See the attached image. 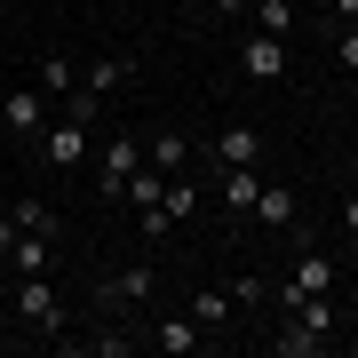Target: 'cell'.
Wrapping results in <instances>:
<instances>
[{"instance_id":"cell-27","label":"cell","mask_w":358,"mask_h":358,"mask_svg":"<svg viewBox=\"0 0 358 358\" xmlns=\"http://www.w3.org/2000/svg\"><path fill=\"white\" fill-rule=\"evenodd\" d=\"M16 231H24V223H16V215H0V255H8V239H16Z\"/></svg>"},{"instance_id":"cell-17","label":"cell","mask_w":358,"mask_h":358,"mask_svg":"<svg viewBox=\"0 0 358 358\" xmlns=\"http://www.w3.org/2000/svg\"><path fill=\"white\" fill-rule=\"evenodd\" d=\"M8 215H16V223H24V231H40V239H64V215H56V207H48V199H16V207H8Z\"/></svg>"},{"instance_id":"cell-6","label":"cell","mask_w":358,"mask_h":358,"mask_svg":"<svg viewBox=\"0 0 358 358\" xmlns=\"http://www.w3.org/2000/svg\"><path fill=\"white\" fill-rule=\"evenodd\" d=\"M199 343H207V327L192 319V310H167V319L152 327V350H167V358H192Z\"/></svg>"},{"instance_id":"cell-22","label":"cell","mask_w":358,"mask_h":358,"mask_svg":"<svg viewBox=\"0 0 358 358\" xmlns=\"http://www.w3.org/2000/svg\"><path fill=\"white\" fill-rule=\"evenodd\" d=\"M231 303H239V310H255V303H271V287L247 271V279H231Z\"/></svg>"},{"instance_id":"cell-15","label":"cell","mask_w":358,"mask_h":358,"mask_svg":"<svg viewBox=\"0 0 358 358\" xmlns=\"http://www.w3.org/2000/svg\"><path fill=\"white\" fill-rule=\"evenodd\" d=\"M56 112H64V120H80V128H103V96H96V88H80V80L56 96Z\"/></svg>"},{"instance_id":"cell-3","label":"cell","mask_w":358,"mask_h":358,"mask_svg":"<svg viewBox=\"0 0 358 358\" xmlns=\"http://www.w3.org/2000/svg\"><path fill=\"white\" fill-rule=\"evenodd\" d=\"M136 167H143V136H112V143H103V159H96V192H103V199H120Z\"/></svg>"},{"instance_id":"cell-19","label":"cell","mask_w":358,"mask_h":358,"mask_svg":"<svg viewBox=\"0 0 358 358\" xmlns=\"http://www.w3.org/2000/svg\"><path fill=\"white\" fill-rule=\"evenodd\" d=\"M72 80H80V64H64V56H40V72H32V88H48V103H56V96L72 88Z\"/></svg>"},{"instance_id":"cell-4","label":"cell","mask_w":358,"mask_h":358,"mask_svg":"<svg viewBox=\"0 0 358 358\" xmlns=\"http://www.w3.org/2000/svg\"><path fill=\"white\" fill-rule=\"evenodd\" d=\"M48 120H56V112H48V88H8V96H0V128H8V136L32 143Z\"/></svg>"},{"instance_id":"cell-16","label":"cell","mask_w":358,"mask_h":358,"mask_svg":"<svg viewBox=\"0 0 358 358\" xmlns=\"http://www.w3.org/2000/svg\"><path fill=\"white\" fill-rule=\"evenodd\" d=\"M271 350H279V358H319V350H327V334H310L303 319H287L279 334H271Z\"/></svg>"},{"instance_id":"cell-14","label":"cell","mask_w":358,"mask_h":358,"mask_svg":"<svg viewBox=\"0 0 358 358\" xmlns=\"http://www.w3.org/2000/svg\"><path fill=\"white\" fill-rule=\"evenodd\" d=\"M183 310H192L199 327H231V310H239V303H231V287H192V303H183Z\"/></svg>"},{"instance_id":"cell-1","label":"cell","mask_w":358,"mask_h":358,"mask_svg":"<svg viewBox=\"0 0 358 358\" xmlns=\"http://www.w3.org/2000/svg\"><path fill=\"white\" fill-rule=\"evenodd\" d=\"M88 136H96V128H80V120H64V112H56L48 128L32 136V152H40V167H56V176H72V167H80V159L96 152Z\"/></svg>"},{"instance_id":"cell-11","label":"cell","mask_w":358,"mask_h":358,"mask_svg":"<svg viewBox=\"0 0 358 358\" xmlns=\"http://www.w3.org/2000/svg\"><path fill=\"white\" fill-rule=\"evenodd\" d=\"M294 215H303V199H294V183H263V192H255V223H271V231H287Z\"/></svg>"},{"instance_id":"cell-24","label":"cell","mask_w":358,"mask_h":358,"mask_svg":"<svg viewBox=\"0 0 358 358\" xmlns=\"http://www.w3.org/2000/svg\"><path fill=\"white\" fill-rule=\"evenodd\" d=\"M334 64H343V72H358V24H343V32H334Z\"/></svg>"},{"instance_id":"cell-12","label":"cell","mask_w":358,"mask_h":358,"mask_svg":"<svg viewBox=\"0 0 358 358\" xmlns=\"http://www.w3.org/2000/svg\"><path fill=\"white\" fill-rule=\"evenodd\" d=\"M136 64L128 56H96V64H80V88H96V96H112V88H128Z\"/></svg>"},{"instance_id":"cell-2","label":"cell","mask_w":358,"mask_h":358,"mask_svg":"<svg viewBox=\"0 0 358 358\" xmlns=\"http://www.w3.org/2000/svg\"><path fill=\"white\" fill-rule=\"evenodd\" d=\"M16 319H24L32 334H64V303H56V287H48V271H32V279L16 287Z\"/></svg>"},{"instance_id":"cell-18","label":"cell","mask_w":358,"mask_h":358,"mask_svg":"<svg viewBox=\"0 0 358 358\" xmlns=\"http://www.w3.org/2000/svg\"><path fill=\"white\" fill-rule=\"evenodd\" d=\"M167 183H176V176H167V167H152V159H143L136 176H128V199H136V207H159V199H167Z\"/></svg>"},{"instance_id":"cell-26","label":"cell","mask_w":358,"mask_h":358,"mask_svg":"<svg viewBox=\"0 0 358 358\" xmlns=\"http://www.w3.org/2000/svg\"><path fill=\"white\" fill-rule=\"evenodd\" d=\"M334 8V24H358V0H327Z\"/></svg>"},{"instance_id":"cell-7","label":"cell","mask_w":358,"mask_h":358,"mask_svg":"<svg viewBox=\"0 0 358 358\" xmlns=\"http://www.w3.org/2000/svg\"><path fill=\"white\" fill-rule=\"evenodd\" d=\"M239 64H247V80H287V40H271V32H247Z\"/></svg>"},{"instance_id":"cell-13","label":"cell","mask_w":358,"mask_h":358,"mask_svg":"<svg viewBox=\"0 0 358 358\" xmlns=\"http://www.w3.org/2000/svg\"><path fill=\"white\" fill-rule=\"evenodd\" d=\"M143 159H152V167H167V176H183V159H192V143H183L176 128H152V136H143Z\"/></svg>"},{"instance_id":"cell-28","label":"cell","mask_w":358,"mask_h":358,"mask_svg":"<svg viewBox=\"0 0 358 358\" xmlns=\"http://www.w3.org/2000/svg\"><path fill=\"white\" fill-rule=\"evenodd\" d=\"M215 16H247V0H215Z\"/></svg>"},{"instance_id":"cell-9","label":"cell","mask_w":358,"mask_h":358,"mask_svg":"<svg viewBox=\"0 0 358 358\" xmlns=\"http://www.w3.org/2000/svg\"><path fill=\"white\" fill-rule=\"evenodd\" d=\"M255 192H263L255 167H215V199L231 207V215H255Z\"/></svg>"},{"instance_id":"cell-5","label":"cell","mask_w":358,"mask_h":358,"mask_svg":"<svg viewBox=\"0 0 358 358\" xmlns=\"http://www.w3.org/2000/svg\"><path fill=\"white\" fill-rule=\"evenodd\" d=\"M152 287H159V263H136V271H112V279L96 287V303H103V310H136Z\"/></svg>"},{"instance_id":"cell-8","label":"cell","mask_w":358,"mask_h":358,"mask_svg":"<svg viewBox=\"0 0 358 358\" xmlns=\"http://www.w3.org/2000/svg\"><path fill=\"white\" fill-rule=\"evenodd\" d=\"M207 152H215V167H255V152H263V136L231 120V128H215V143H207Z\"/></svg>"},{"instance_id":"cell-23","label":"cell","mask_w":358,"mask_h":358,"mask_svg":"<svg viewBox=\"0 0 358 358\" xmlns=\"http://www.w3.org/2000/svg\"><path fill=\"white\" fill-rule=\"evenodd\" d=\"M136 223H143V239H167V231H176V215H167V199H159V207H136Z\"/></svg>"},{"instance_id":"cell-25","label":"cell","mask_w":358,"mask_h":358,"mask_svg":"<svg viewBox=\"0 0 358 358\" xmlns=\"http://www.w3.org/2000/svg\"><path fill=\"white\" fill-rule=\"evenodd\" d=\"M334 215H343V231H350V239H358V192H350L343 207H334Z\"/></svg>"},{"instance_id":"cell-21","label":"cell","mask_w":358,"mask_h":358,"mask_svg":"<svg viewBox=\"0 0 358 358\" xmlns=\"http://www.w3.org/2000/svg\"><path fill=\"white\" fill-rule=\"evenodd\" d=\"M88 350H96V358H128V350H136V327H112V334H88Z\"/></svg>"},{"instance_id":"cell-20","label":"cell","mask_w":358,"mask_h":358,"mask_svg":"<svg viewBox=\"0 0 358 358\" xmlns=\"http://www.w3.org/2000/svg\"><path fill=\"white\" fill-rule=\"evenodd\" d=\"M255 32L287 40V32H294V0H255Z\"/></svg>"},{"instance_id":"cell-10","label":"cell","mask_w":358,"mask_h":358,"mask_svg":"<svg viewBox=\"0 0 358 358\" xmlns=\"http://www.w3.org/2000/svg\"><path fill=\"white\" fill-rule=\"evenodd\" d=\"M48 255H56V239H40V231H16V239H8V255H0V263H8L16 279H32V271H48Z\"/></svg>"}]
</instances>
